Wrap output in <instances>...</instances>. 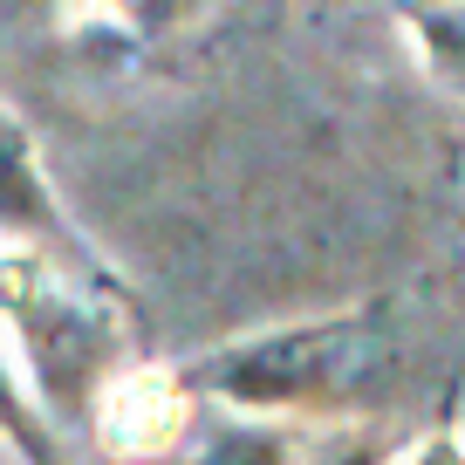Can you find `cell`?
Listing matches in <instances>:
<instances>
[{
	"mask_svg": "<svg viewBox=\"0 0 465 465\" xmlns=\"http://www.w3.org/2000/svg\"><path fill=\"white\" fill-rule=\"evenodd\" d=\"M363 335H370V322H322V329L274 335V342L226 363V391L247 397V404H281V397L329 391L335 377L363 370Z\"/></svg>",
	"mask_w": 465,
	"mask_h": 465,
	"instance_id": "6da1fadb",
	"label": "cell"
},
{
	"mask_svg": "<svg viewBox=\"0 0 465 465\" xmlns=\"http://www.w3.org/2000/svg\"><path fill=\"white\" fill-rule=\"evenodd\" d=\"M418 35H424V55L465 83V0H431V7H418Z\"/></svg>",
	"mask_w": 465,
	"mask_h": 465,
	"instance_id": "7a4b0ae2",
	"label": "cell"
},
{
	"mask_svg": "<svg viewBox=\"0 0 465 465\" xmlns=\"http://www.w3.org/2000/svg\"><path fill=\"white\" fill-rule=\"evenodd\" d=\"M0 219H42V185H35L7 124H0Z\"/></svg>",
	"mask_w": 465,
	"mask_h": 465,
	"instance_id": "3957f363",
	"label": "cell"
},
{
	"mask_svg": "<svg viewBox=\"0 0 465 465\" xmlns=\"http://www.w3.org/2000/svg\"><path fill=\"white\" fill-rule=\"evenodd\" d=\"M205 465H281V445L274 438H226Z\"/></svg>",
	"mask_w": 465,
	"mask_h": 465,
	"instance_id": "277c9868",
	"label": "cell"
},
{
	"mask_svg": "<svg viewBox=\"0 0 465 465\" xmlns=\"http://www.w3.org/2000/svg\"><path fill=\"white\" fill-rule=\"evenodd\" d=\"M0 418H7V424L21 431V411H15V397H7V383H0Z\"/></svg>",
	"mask_w": 465,
	"mask_h": 465,
	"instance_id": "5b68a950",
	"label": "cell"
}]
</instances>
